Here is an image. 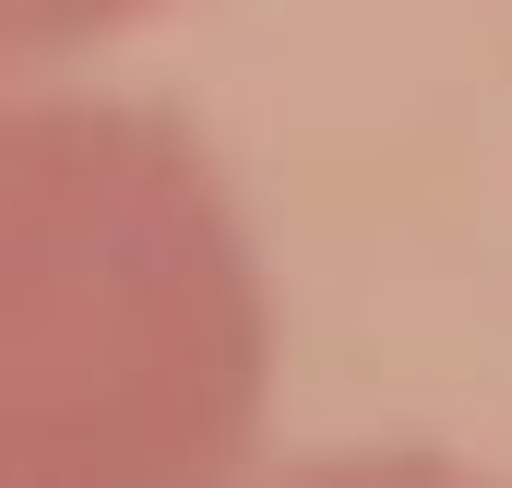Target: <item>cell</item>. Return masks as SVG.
Masks as SVG:
<instances>
[{
  "mask_svg": "<svg viewBox=\"0 0 512 488\" xmlns=\"http://www.w3.org/2000/svg\"><path fill=\"white\" fill-rule=\"evenodd\" d=\"M167 0H0V84H48L72 60H96L108 36L155 24Z\"/></svg>",
  "mask_w": 512,
  "mask_h": 488,
  "instance_id": "obj_2",
  "label": "cell"
},
{
  "mask_svg": "<svg viewBox=\"0 0 512 488\" xmlns=\"http://www.w3.org/2000/svg\"><path fill=\"white\" fill-rule=\"evenodd\" d=\"M251 488H501V477H477V465H453L429 441H382V453H310V465L251 477Z\"/></svg>",
  "mask_w": 512,
  "mask_h": 488,
  "instance_id": "obj_3",
  "label": "cell"
},
{
  "mask_svg": "<svg viewBox=\"0 0 512 488\" xmlns=\"http://www.w3.org/2000/svg\"><path fill=\"white\" fill-rule=\"evenodd\" d=\"M274 286L203 131L0 84V488H251Z\"/></svg>",
  "mask_w": 512,
  "mask_h": 488,
  "instance_id": "obj_1",
  "label": "cell"
}]
</instances>
